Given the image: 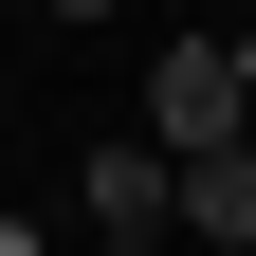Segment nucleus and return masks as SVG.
Here are the masks:
<instances>
[{"instance_id": "1", "label": "nucleus", "mask_w": 256, "mask_h": 256, "mask_svg": "<svg viewBox=\"0 0 256 256\" xmlns=\"http://www.w3.org/2000/svg\"><path fill=\"white\" fill-rule=\"evenodd\" d=\"M146 128H165V146H220V128H256L238 37H165V55H146Z\"/></svg>"}, {"instance_id": "3", "label": "nucleus", "mask_w": 256, "mask_h": 256, "mask_svg": "<svg viewBox=\"0 0 256 256\" xmlns=\"http://www.w3.org/2000/svg\"><path fill=\"white\" fill-rule=\"evenodd\" d=\"M183 220H202L220 256H256V128H220V146H183Z\"/></svg>"}, {"instance_id": "2", "label": "nucleus", "mask_w": 256, "mask_h": 256, "mask_svg": "<svg viewBox=\"0 0 256 256\" xmlns=\"http://www.w3.org/2000/svg\"><path fill=\"white\" fill-rule=\"evenodd\" d=\"M183 220V146L146 128V146H92V238H165Z\"/></svg>"}, {"instance_id": "4", "label": "nucleus", "mask_w": 256, "mask_h": 256, "mask_svg": "<svg viewBox=\"0 0 256 256\" xmlns=\"http://www.w3.org/2000/svg\"><path fill=\"white\" fill-rule=\"evenodd\" d=\"M55 18H110V0H55Z\"/></svg>"}, {"instance_id": "5", "label": "nucleus", "mask_w": 256, "mask_h": 256, "mask_svg": "<svg viewBox=\"0 0 256 256\" xmlns=\"http://www.w3.org/2000/svg\"><path fill=\"white\" fill-rule=\"evenodd\" d=\"M238 74H256V37H238Z\"/></svg>"}]
</instances>
